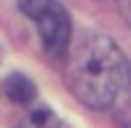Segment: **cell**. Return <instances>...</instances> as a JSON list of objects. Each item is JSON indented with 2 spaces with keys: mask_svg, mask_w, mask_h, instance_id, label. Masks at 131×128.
<instances>
[{
  "mask_svg": "<svg viewBox=\"0 0 131 128\" xmlns=\"http://www.w3.org/2000/svg\"><path fill=\"white\" fill-rule=\"evenodd\" d=\"M131 83V64L107 35H83L70 48L67 85L88 107H110Z\"/></svg>",
  "mask_w": 131,
  "mask_h": 128,
  "instance_id": "cell-1",
  "label": "cell"
},
{
  "mask_svg": "<svg viewBox=\"0 0 131 128\" xmlns=\"http://www.w3.org/2000/svg\"><path fill=\"white\" fill-rule=\"evenodd\" d=\"M19 8L35 21L48 54L62 56L70 51V16L56 0H19Z\"/></svg>",
  "mask_w": 131,
  "mask_h": 128,
  "instance_id": "cell-2",
  "label": "cell"
},
{
  "mask_svg": "<svg viewBox=\"0 0 131 128\" xmlns=\"http://www.w3.org/2000/svg\"><path fill=\"white\" fill-rule=\"evenodd\" d=\"M3 91L14 104H29L35 99V85L24 75H8L5 83H3Z\"/></svg>",
  "mask_w": 131,
  "mask_h": 128,
  "instance_id": "cell-3",
  "label": "cell"
},
{
  "mask_svg": "<svg viewBox=\"0 0 131 128\" xmlns=\"http://www.w3.org/2000/svg\"><path fill=\"white\" fill-rule=\"evenodd\" d=\"M16 128H59V118L48 107H32L24 118L19 120Z\"/></svg>",
  "mask_w": 131,
  "mask_h": 128,
  "instance_id": "cell-4",
  "label": "cell"
},
{
  "mask_svg": "<svg viewBox=\"0 0 131 128\" xmlns=\"http://www.w3.org/2000/svg\"><path fill=\"white\" fill-rule=\"evenodd\" d=\"M126 16H128V21H131V5H128V11H126Z\"/></svg>",
  "mask_w": 131,
  "mask_h": 128,
  "instance_id": "cell-5",
  "label": "cell"
}]
</instances>
